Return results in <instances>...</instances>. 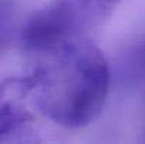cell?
Masks as SVG:
<instances>
[{
  "instance_id": "cell-2",
  "label": "cell",
  "mask_w": 145,
  "mask_h": 144,
  "mask_svg": "<svg viewBox=\"0 0 145 144\" xmlns=\"http://www.w3.org/2000/svg\"><path fill=\"white\" fill-rule=\"evenodd\" d=\"M123 0H52L24 27L21 40L31 52L58 41L90 37L116 11Z\"/></svg>"
},
{
  "instance_id": "cell-5",
  "label": "cell",
  "mask_w": 145,
  "mask_h": 144,
  "mask_svg": "<svg viewBox=\"0 0 145 144\" xmlns=\"http://www.w3.org/2000/svg\"><path fill=\"white\" fill-rule=\"evenodd\" d=\"M11 6L6 0H0V28H6L10 18Z\"/></svg>"
},
{
  "instance_id": "cell-3",
  "label": "cell",
  "mask_w": 145,
  "mask_h": 144,
  "mask_svg": "<svg viewBox=\"0 0 145 144\" xmlns=\"http://www.w3.org/2000/svg\"><path fill=\"white\" fill-rule=\"evenodd\" d=\"M25 79H10L0 84V141L23 140L33 133V116Z\"/></svg>"
},
{
  "instance_id": "cell-1",
  "label": "cell",
  "mask_w": 145,
  "mask_h": 144,
  "mask_svg": "<svg viewBox=\"0 0 145 144\" xmlns=\"http://www.w3.org/2000/svg\"><path fill=\"white\" fill-rule=\"evenodd\" d=\"M34 54L37 66L24 78L33 106L62 127L90 124L103 110L110 89V68L100 48L90 37H76Z\"/></svg>"
},
{
  "instance_id": "cell-4",
  "label": "cell",
  "mask_w": 145,
  "mask_h": 144,
  "mask_svg": "<svg viewBox=\"0 0 145 144\" xmlns=\"http://www.w3.org/2000/svg\"><path fill=\"white\" fill-rule=\"evenodd\" d=\"M127 81H138L145 76V36L134 43L124 54L118 65Z\"/></svg>"
}]
</instances>
